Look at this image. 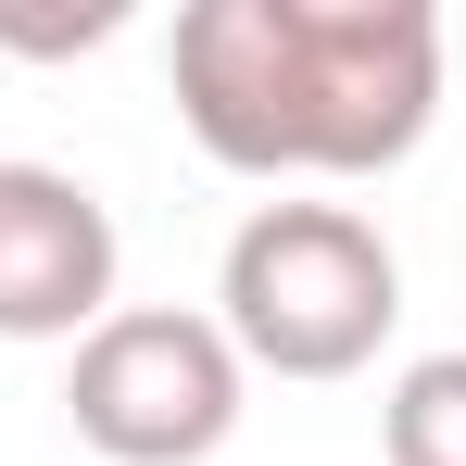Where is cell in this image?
Segmentation results:
<instances>
[{
    "instance_id": "cell-2",
    "label": "cell",
    "mask_w": 466,
    "mask_h": 466,
    "mask_svg": "<svg viewBox=\"0 0 466 466\" xmlns=\"http://www.w3.org/2000/svg\"><path fill=\"white\" fill-rule=\"evenodd\" d=\"M215 328L252 379H366L403 328V252L366 202H252L215 252Z\"/></svg>"
},
{
    "instance_id": "cell-4",
    "label": "cell",
    "mask_w": 466,
    "mask_h": 466,
    "mask_svg": "<svg viewBox=\"0 0 466 466\" xmlns=\"http://www.w3.org/2000/svg\"><path fill=\"white\" fill-rule=\"evenodd\" d=\"M127 239L76 164L0 152V340H88L114 315Z\"/></svg>"
},
{
    "instance_id": "cell-5",
    "label": "cell",
    "mask_w": 466,
    "mask_h": 466,
    "mask_svg": "<svg viewBox=\"0 0 466 466\" xmlns=\"http://www.w3.org/2000/svg\"><path fill=\"white\" fill-rule=\"evenodd\" d=\"M379 454L390 466H466V353H416L379 390Z\"/></svg>"
},
{
    "instance_id": "cell-1",
    "label": "cell",
    "mask_w": 466,
    "mask_h": 466,
    "mask_svg": "<svg viewBox=\"0 0 466 466\" xmlns=\"http://www.w3.org/2000/svg\"><path fill=\"white\" fill-rule=\"evenodd\" d=\"M177 127L228 177H390L441 127V13L429 0H189L164 38Z\"/></svg>"
},
{
    "instance_id": "cell-3",
    "label": "cell",
    "mask_w": 466,
    "mask_h": 466,
    "mask_svg": "<svg viewBox=\"0 0 466 466\" xmlns=\"http://www.w3.org/2000/svg\"><path fill=\"white\" fill-rule=\"evenodd\" d=\"M239 403H252V366L189 303H114L64 366V416L101 466H202L228 454Z\"/></svg>"
}]
</instances>
